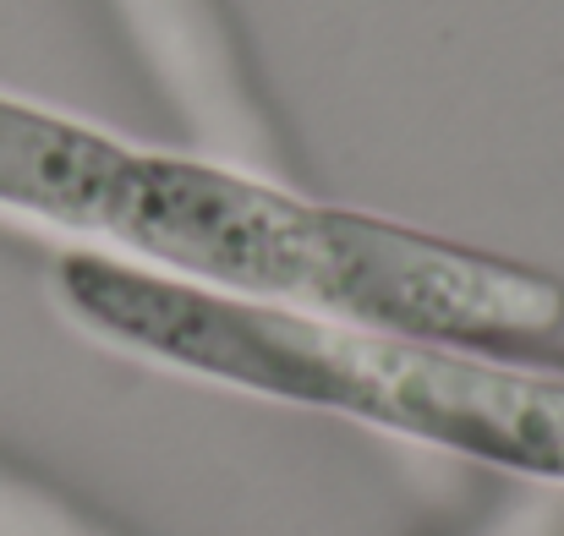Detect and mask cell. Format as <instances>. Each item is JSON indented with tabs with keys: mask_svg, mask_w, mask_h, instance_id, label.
<instances>
[{
	"mask_svg": "<svg viewBox=\"0 0 564 536\" xmlns=\"http://www.w3.org/2000/svg\"><path fill=\"white\" fill-rule=\"evenodd\" d=\"M0 208L83 236L99 258L335 324L444 346L564 324V291L532 269L307 203L236 165L149 154L6 94Z\"/></svg>",
	"mask_w": 564,
	"mask_h": 536,
	"instance_id": "obj_1",
	"label": "cell"
},
{
	"mask_svg": "<svg viewBox=\"0 0 564 536\" xmlns=\"http://www.w3.org/2000/svg\"><path fill=\"white\" fill-rule=\"evenodd\" d=\"M55 302L77 329L127 357L335 411L564 488V378L554 372L505 367L444 340L214 296L99 252L55 263Z\"/></svg>",
	"mask_w": 564,
	"mask_h": 536,
	"instance_id": "obj_2",
	"label": "cell"
},
{
	"mask_svg": "<svg viewBox=\"0 0 564 536\" xmlns=\"http://www.w3.org/2000/svg\"><path fill=\"white\" fill-rule=\"evenodd\" d=\"M0 536H110L94 521H83L77 510H66L61 499L17 482L0 471Z\"/></svg>",
	"mask_w": 564,
	"mask_h": 536,
	"instance_id": "obj_3",
	"label": "cell"
}]
</instances>
